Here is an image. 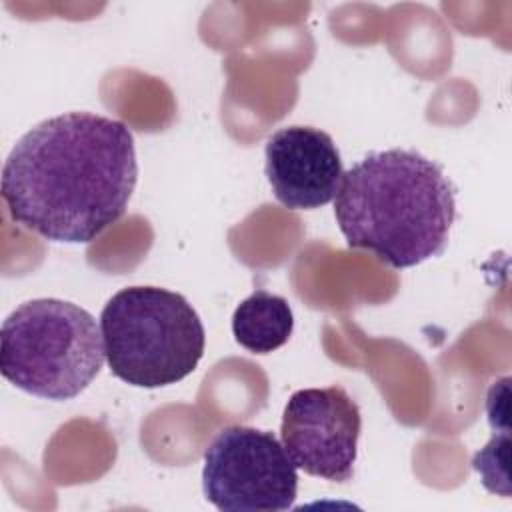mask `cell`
Here are the masks:
<instances>
[{
  "label": "cell",
  "instance_id": "1",
  "mask_svg": "<svg viewBox=\"0 0 512 512\" xmlns=\"http://www.w3.org/2000/svg\"><path fill=\"white\" fill-rule=\"evenodd\" d=\"M138 180L130 128L92 112H66L32 126L2 168V200L22 228L88 244L116 224Z\"/></svg>",
  "mask_w": 512,
  "mask_h": 512
},
{
  "label": "cell",
  "instance_id": "8",
  "mask_svg": "<svg viewBox=\"0 0 512 512\" xmlns=\"http://www.w3.org/2000/svg\"><path fill=\"white\" fill-rule=\"evenodd\" d=\"M294 330V314L286 298L266 290L252 292L232 314L236 342L252 354H270L284 346Z\"/></svg>",
  "mask_w": 512,
  "mask_h": 512
},
{
  "label": "cell",
  "instance_id": "4",
  "mask_svg": "<svg viewBox=\"0 0 512 512\" xmlns=\"http://www.w3.org/2000/svg\"><path fill=\"white\" fill-rule=\"evenodd\" d=\"M100 330L110 372L138 388L184 380L196 370L206 344L192 304L158 286L118 290L100 312Z\"/></svg>",
  "mask_w": 512,
  "mask_h": 512
},
{
  "label": "cell",
  "instance_id": "3",
  "mask_svg": "<svg viewBox=\"0 0 512 512\" xmlns=\"http://www.w3.org/2000/svg\"><path fill=\"white\" fill-rule=\"evenodd\" d=\"M106 358L96 318L58 298H34L0 330V370L16 388L46 400H72L100 374Z\"/></svg>",
  "mask_w": 512,
  "mask_h": 512
},
{
  "label": "cell",
  "instance_id": "9",
  "mask_svg": "<svg viewBox=\"0 0 512 512\" xmlns=\"http://www.w3.org/2000/svg\"><path fill=\"white\" fill-rule=\"evenodd\" d=\"M508 450H510V430H494L490 442L480 448L472 458V468L480 474L482 484L488 492L510 496L508 480Z\"/></svg>",
  "mask_w": 512,
  "mask_h": 512
},
{
  "label": "cell",
  "instance_id": "2",
  "mask_svg": "<svg viewBox=\"0 0 512 512\" xmlns=\"http://www.w3.org/2000/svg\"><path fill=\"white\" fill-rule=\"evenodd\" d=\"M334 216L350 248L368 250L392 268H412L448 246L456 190L430 158L390 148L344 172Z\"/></svg>",
  "mask_w": 512,
  "mask_h": 512
},
{
  "label": "cell",
  "instance_id": "5",
  "mask_svg": "<svg viewBox=\"0 0 512 512\" xmlns=\"http://www.w3.org/2000/svg\"><path fill=\"white\" fill-rule=\"evenodd\" d=\"M202 488L218 510L284 512L296 500L298 472L272 432L234 424L206 448Z\"/></svg>",
  "mask_w": 512,
  "mask_h": 512
},
{
  "label": "cell",
  "instance_id": "6",
  "mask_svg": "<svg viewBox=\"0 0 512 512\" xmlns=\"http://www.w3.org/2000/svg\"><path fill=\"white\" fill-rule=\"evenodd\" d=\"M360 430V408L344 388H302L284 406L280 438L296 468L342 484L354 476Z\"/></svg>",
  "mask_w": 512,
  "mask_h": 512
},
{
  "label": "cell",
  "instance_id": "10",
  "mask_svg": "<svg viewBox=\"0 0 512 512\" xmlns=\"http://www.w3.org/2000/svg\"><path fill=\"white\" fill-rule=\"evenodd\" d=\"M508 382L510 378H502L494 382L486 396V414L488 422L494 430H510L508 424Z\"/></svg>",
  "mask_w": 512,
  "mask_h": 512
},
{
  "label": "cell",
  "instance_id": "7",
  "mask_svg": "<svg viewBox=\"0 0 512 512\" xmlns=\"http://www.w3.org/2000/svg\"><path fill=\"white\" fill-rule=\"evenodd\" d=\"M266 178L280 204L314 210L338 194L344 168L332 136L314 126H284L266 142Z\"/></svg>",
  "mask_w": 512,
  "mask_h": 512
}]
</instances>
